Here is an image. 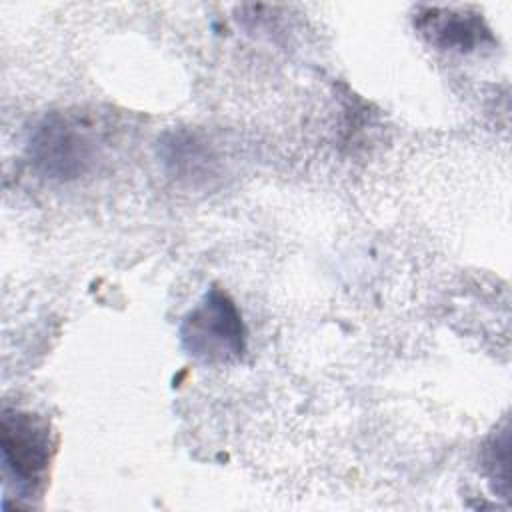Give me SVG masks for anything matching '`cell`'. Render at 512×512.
I'll return each mask as SVG.
<instances>
[{
  "mask_svg": "<svg viewBox=\"0 0 512 512\" xmlns=\"http://www.w3.org/2000/svg\"><path fill=\"white\" fill-rule=\"evenodd\" d=\"M178 336L186 354L204 364H232L246 352L242 314L220 288H210L182 318Z\"/></svg>",
  "mask_w": 512,
  "mask_h": 512,
  "instance_id": "1",
  "label": "cell"
},
{
  "mask_svg": "<svg viewBox=\"0 0 512 512\" xmlns=\"http://www.w3.org/2000/svg\"><path fill=\"white\" fill-rule=\"evenodd\" d=\"M28 150L40 174L56 180H72L92 166L96 138L92 128L78 116L52 114L36 126Z\"/></svg>",
  "mask_w": 512,
  "mask_h": 512,
  "instance_id": "2",
  "label": "cell"
},
{
  "mask_svg": "<svg viewBox=\"0 0 512 512\" xmlns=\"http://www.w3.org/2000/svg\"><path fill=\"white\" fill-rule=\"evenodd\" d=\"M2 462L16 490L30 494L42 482L52 456V432L44 418L32 412H2Z\"/></svg>",
  "mask_w": 512,
  "mask_h": 512,
  "instance_id": "3",
  "label": "cell"
},
{
  "mask_svg": "<svg viewBox=\"0 0 512 512\" xmlns=\"http://www.w3.org/2000/svg\"><path fill=\"white\" fill-rule=\"evenodd\" d=\"M420 30L428 40L440 48H456L462 52L474 50L482 40L490 38L488 28L484 26L478 14H462L442 8H430L418 18Z\"/></svg>",
  "mask_w": 512,
  "mask_h": 512,
  "instance_id": "4",
  "label": "cell"
},
{
  "mask_svg": "<svg viewBox=\"0 0 512 512\" xmlns=\"http://www.w3.org/2000/svg\"><path fill=\"white\" fill-rule=\"evenodd\" d=\"M508 428L492 436L490 444L484 452V468L494 484V492H498V484H502L504 496H508Z\"/></svg>",
  "mask_w": 512,
  "mask_h": 512,
  "instance_id": "5",
  "label": "cell"
}]
</instances>
